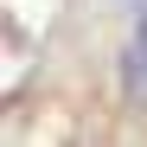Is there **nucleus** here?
<instances>
[{
    "label": "nucleus",
    "instance_id": "obj_1",
    "mask_svg": "<svg viewBox=\"0 0 147 147\" xmlns=\"http://www.w3.org/2000/svg\"><path fill=\"white\" fill-rule=\"evenodd\" d=\"M121 90H128L134 102H147V19L134 26V38L121 45Z\"/></svg>",
    "mask_w": 147,
    "mask_h": 147
}]
</instances>
